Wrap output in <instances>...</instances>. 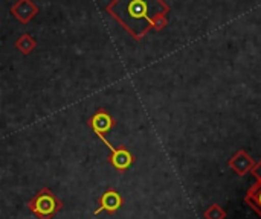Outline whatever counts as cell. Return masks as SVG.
<instances>
[{"label": "cell", "mask_w": 261, "mask_h": 219, "mask_svg": "<svg viewBox=\"0 0 261 219\" xmlns=\"http://www.w3.org/2000/svg\"><path fill=\"white\" fill-rule=\"evenodd\" d=\"M107 11L133 38L141 40L150 29H154L158 18L167 17L168 6L162 0H113Z\"/></svg>", "instance_id": "6da1fadb"}, {"label": "cell", "mask_w": 261, "mask_h": 219, "mask_svg": "<svg viewBox=\"0 0 261 219\" xmlns=\"http://www.w3.org/2000/svg\"><path fill=\"white\" fill-rule=\"evenodd\" d=\"M28 209L38 219H52L63 209V201L49 187H41L28 201Z\"/></svg>", "instance_id": "7a4b0ae2"}, {"label": "cell", "mask_w": 261, "mask_h": 219, "mask_svg": "<svg viewBox=\"0 0 261 219\" xmlns=\"http://www.w3.org/2000/svg\"><path fill=\"white\" fill-rule=\"evenodd\" d=\"M122 206H124V198L121 197V194L116 189H107L99 198V204H98V209H96L95 215L102 213V212H107V213L113 215Z\"/></svg>", "instance_id": "3957f363"}, {"label": "cell", "mask_w": 261, "mask_h": 219, "mask_svg": "<svg viewBox=\"0 0 261 219\" xmlns=\"http://www.w3.org/2000/svg\"><path fill=\"white\" fill-rule=\"evenodd\" d=\"M254 165H255L254 159H252L245 149L237 151V152L229 159V162H228V166H229L239 177H245L248 172H251L252 168H254Z\"/></svg>", "instance_id": "277c9868"}, {"label": "cell", "mask_w": 261, "mask_h": 219, "mask_svg": "<svg viewBox=\"0 0 261 219\" xmlns=\"http://www.w3.org/2000/svg\"><path fill=\"white\" fill-rule=\"evenodd\" d=\"M87 123L93 130V133L99 137V136H104L106 133H109L115 127V119L106 110H99L96 114H93L89 119Z\"/></svg>", "instance_id": "5b68a950"}, {"label": "cell", "mask_w": 261, "mask_h": 219, "mask_svg": "<svg viewBox=\"0 0 261 219\" xmlns=\"http://www.w3.org/2000/svg\"><path fill=\"white\" fill-rule=\"evenodd\" d=\"M109 162L112 163V166L115 169H118L119 172H124V171H127L133 165L135 157H133V154L127 148L121 146V148H116L112 152V155L109 157Z\"/></svg>", "instance_id": "8992f818"}, {"label": "cell", "mask_w": 261, "mask_h": 219, "mask_svg": "<svg viewBox=\"0 0 261 219\" xmlns=\"http://www.w3.org/2000/svg\"><path fill=\"white\" fill-rule=\"evenodd\" d=\"M12 12H14V15H15L20 21L26 23V21L37 12V8H35L29 0H20V2L12 8Z\"/></svg>", "instance_id": "52a82bcc"}, {"label": "cell", "mask_w": 261, "mask_h": 219, "mask_svg": "<svg viewBox=\"0 0 261 219\" xmlns=\"http://www.w3.org/2000/svg\"><path fill=\"white\" fill-rule=\"evenodd\" d=\"M246 204L251 206V209L254 212H257L261 216V181H257L248 192L245 197Z\"/></svg>", "instance_id": "ba28073f"}, {"label": "cell", "mask_w": 261, "mask_h": 219, "mask_svg": "<svg viewBox=\"0 0 261 219\" xmlns=\"http://www.w3.org/2000/svg\"><path fill=\"white\" fill-rule=\"evenodd\" d=\"M15 47H17L21 53L28 55V53H31L32 49L35 47V41L31 38V35L24 34V35H21V37L15 41Z\"/></svg>", "instance_id": "9c48e42d"}, {"label": "cell", "mask_w": 261, "mask_h": 219, "mask_svg": "<svg viewBox=\"0 0 261 219\" xmlns=\"http://www.w3.org/2000/svg\"><path fill=\"white\" fill-rule=\"evenodd\" d=\"M203 216L205 219H226V210L222 207V206H219V204H211L206 210H205V213H203Z\"/></svg>", "instance_id": "30bf717a"}, {"label": "cell", "mask_w": 261, "mask_h": 219, "mask_svg": "<svg viewBox=\"0 0 261 219\" xmlns=\"http://www.w3.org/2000/svg\"><path fill=\"white\" fill-rule=\"evenodd\" d=\"M251 174L254 175V178H255L257 181H261V160H258V162L254 165V168H252Z\"/></svg>", "instance_id": "8fae6325"}]
</instances>
